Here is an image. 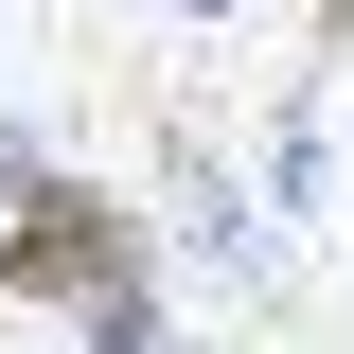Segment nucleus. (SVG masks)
<instances>
[{
    "mask_svg": "<svg viewBox=\"0 0 354 354\" xmlns=\"http://www.w3.org/2000/svg\"><path fill=\"white\" fill-rule=\"evenodd\" d=\"M160 266V230H142L124 177H88V160H36V195L0 213V319H88L106 283H142Z\"/></svg>",
    "mask_w": 354,
    "mask_h": 354,
    "instance_id": "f257e3e1",
    "label": "nucleus"
},
{
    "mask_svg": "<svg viewBox=\"0 0 354 354\" xmlns=\"http://www.w3.org/2000/svg\"><path fill=\"white\" fill-rule=\"evenodd\" d=\"M177 248L213 266V283H283V213H266L230 160H195V142H177Z\"/></svg>",
    "mask_w": 354,
    "mask_h": 354,
    "instance_id": "f03ea898",
    "label": "nucleus"
},
{
    "mask_svg": "<svg viewBox=\"0 0 354 354\" xmlns=\"http://www.w3.org/2000/svg\"><path fill=\"white\" fill-rule=\"evenodd\" d=\"M36 160H53L36 124H0V213H18V195H36Z\"/></svg>",
    "mask_w": 354,
    "mask_h": 354,
    "instance_id": "7ed1b4c3",
    "label": "nucleus"
},
{
    "mask_svg": "<svg viewBox=\"0 0 354 354\" xmlns=\"http://www.w3.org/2000/svg\"><path fill=\"white\" fill-rule=\"evenodd\" d=\"M177 18H248V0H177Z\"/></svg>",
    "mask_w": 354,
    "mask_h": 354,
    "instance_id": "20e7f679",
    "label": "nucleus"
},
{
    "mask_svg": "<svg viewBox=\"0 0 354 354\" xmlns=\"http://www.w3.org/2000/svg\"><path fill=\"white\" fill-rule=\"evenodd\" d=\"M142 354H213V337H142Z\"/></svg>",
    "mask_w": 354,
    "mask_h": 354,
    "instance_id": "39448f33",
    "label": "nucleus"
}]
</instances>
